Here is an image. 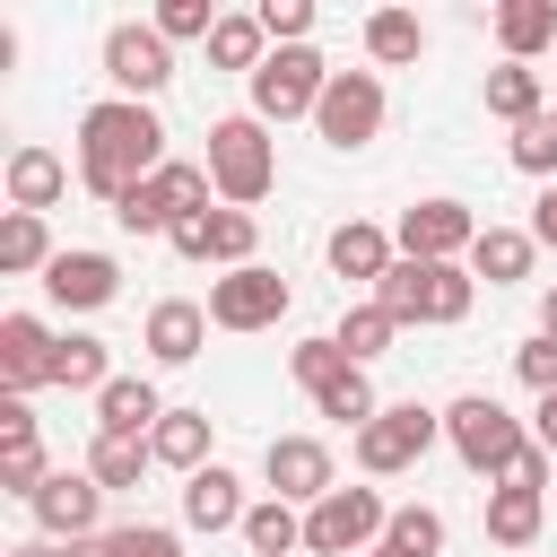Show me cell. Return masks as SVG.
<instances>
[{
	"mask_svg": "<svg viewBox=\"0 0 557 557\" xmlns=\"http://www.w3.org/2000/svg\"><path fill=\"white\" fill-rule=\"evenodd\" d=\"M157 165H165V122H157L148 104L104 96V104L78 113V183H87L104 209H122Z\"/></svg>",
	"mask_w": 557,
	"mask_h": 557,
	"instance_id": "6da1fadb",
	"label": "cell"
},
{
	"mask_svg": "<svg viewBox=\"0 0 557 557\" xmlns=\"http://www.w3.org/2000/svg\"><path fill=\"white\" fill-rule=\"evenodd\" d=\"M209 183H218V200L226 209H252L270 183H278V148H270V122H252V113H226V122H209Z\"/></svg>",
	"mask_w": 557,
	"mask_h": 557,
	"instance_id": "7a4b0ae2",
	"label": "cell"
},
{
	"mask_svg": "<svg viewBox=\"0 0 557 557\" xmlns=\"http://www.w3.org/2000/svg\"><path fill=\"white\" fill-rule=\"evenodd\" d=\"M470 296H479V278H470L461 261H392L383 287H374V305H383L392 322H461Z\"/></svg>",
	"mask_w": 557,
	"mask_h": 557,
	"instance_id": "3957f363",
	"label": "cell"
},
{
	"mask_svg": "<svg viewBox=\"0 0 557 557\" xmlns=\"http://www.w3.org/2000/svg\"><path fill=\"white\" fill-rule=\"evenodd\" d=\"M444 444L461 453V470H479V479H505V470H513V453H522L531 435L513 426V409H505L496 392H461V400L444 409Z\"/></svg>",
	"mask_w": 557,
	"mask_h": 557,
	"instance_id": "277c9868",
	"label": "cell"
},
{
	"mask_svg": "<svg viewBox=\"0 0 557 557\" xmlns=\"http://www.w3.org/2000/svg\"><path fill=\"white\" fill-rule=\"evenodd\" d=\"M392 505L374 487H331L322 505H305V548L313 557H348V548H383Z\"/></svg>",
	"mask_w": 557,
	"mask_h": 557,
	"instance_id": "5b68a950",
	"label": "cell"
},
{
	"mask_svg": "<svg viewBox=\"0 0 557 557\" xmlns=\"http://www.w3.org/2000/svg\"><path fill=\"white\" fill-rule=\"evenodd\" d=\"M322 87H331V61L313 44H287L252 70V122H296V113L322 104Z\"/></svg>",
	"mask_w": 557,
	"mask_h": 557,
	"instance_id": "8992f818",
	"label": "cell"
},
{
	"mask_svg": "<svg viewBox=\"0 0 557 557\" xmlns=\"http://www.w3.org/2000/svg\"><path fill=\"white\" fill-rule=\"evenodd\" d=\"M435 435H444V409H426V400H392L374 426H357V470H366V479H392V470H409Z\"/></svg>",
	"mask_w": 557,
	"mask_h": 557,
	"instance_id": "52a82bcc",
	"label": "cell"
},
{
	"mask_svg": "<svg viewBox=\"0 0 557 557\" xmlns=\"http://www.w3.org/2000/svg\"><path fill=\"white\" fill-rule=\"evenodd\" d=\"M313 131H322L331 148H366V139L383 131V78H374V70H331V87H322V104H313Z\"/></svg>",
	"mask_w": 557,
	"mask_h": 557,
	"instance_id": "ba28073f",
	"label": "cell"
},
{
	"mask_svg": "<svg viewBox=\"0 0 557 557\" xmlns=\"http://www.w3.org/2000/svg\"><path fill=\"white\" fill-rule=\"evenodd\" d=\"M287 313V278L278 270H226V278H209V322L218 331H270Z\"/></svg>",
	"mask_w": 557,
	"mask_h": 557,
	"instance_id": "9c48e42d",
	"label": "cell"
},
{
	"mask_svg": "<svg viewBox=\"0 0 557 557\" xmlns=\"http://www.w3.org/2000/svg\"><path fill=\"white\" fill-rule=\"evenodd\" d=\"M261 479H270V496H278V505H322V496L339 487V479H331V444H322V435H270Z\"/></svg>",
	"mask_w": 557,
	"mask_h": 557,
	"instance_id": "30bf717a",
	"label": "cell"
},
{
	"mask_svg": "<svg viewBox=\"0 0 557 557\" xmlns=\"http://www.w3.org/2000/svg\"><path fill=\"white\" fill-rule=\"evenodd\" d=\"M35 522H44V540H61V548H78V540H96V513H104V487L87 479V470H52L44 487H35V505H26Z\"/></svg>",
	"mask_w": 557,
	"mask_h": 557,
	"instance_id": "8fae6325",
	"label": "cell"
},
{
	"mask_svg": "<svg viewBox=\"0 0 557 557\" xmlns=\"http://www.w3.org/2000/svg\"><path fill=\"white\" fill-rule=\"evenodd\" d=\"M104 78H113L131 104H148V96L174 78V52H165V35H157V26H113V35H104Z\"/></svg>",
	"mask_w": 557,
	"mask_h": 557,
	"instance_id": "7c38bea8",
	"label": "cell"
},
{
	"mask_svg": "<svg viewBox=\"0 0 557 557\" xmlns=\"http://www.w3.org/2000/svg\"><path fill=\"white\" fill-rule=\"evenodd\" d=\"M479 244V218L461 200H409L400 209V261H453Z\"/></svg>",
	"mask_w": 557,
	"mask_h": 557,
	"instance_id": "4fadbf2b",
	"label": "cell"
},
{
	"mask_svg": "<svg viewBox=\"0 0 557 557\" xmlns=\"http://www.w3.org/2000/svg\"><path fill=\"white\" fill-rule=\"evenodd\" d=\"M52 348H61V339H52L35 313H0V392H17V400L44 392V383H52Z\"/></svg>",
	"mask_w": 557,
	"mask_h": 557,
	"instance_id": "5bb4252c",
	"label": "cell"
},
{
	"mask_svg": "<svg viewBox=\"0 0 557 557\" xmlns=\"http://www.w3.org/2000/svg\"><path fill=\"white\" fill-rule=\"evenodd\" d=\"M44 296H52V305H70V313H96V305H113V296H122V270H113V252H52Z\"/></svg>",
	"mask_w": 557,
	"mask_h": 557,
	"instance_id": "9a60e30c",
	"label": "cell"
},
{
	"mask_svg": "<svg viewBox=\"0 0 557 557\" xmlns=\"http://www.w3.org/2000/svg\"><path fill=\"white\" fill-rule=\"evenodd\" d=\"M244 513H252V505H244V479H235L226 461H209V470L183 479V522H191V531H244Z\"/></svg>",
	"mask_w": 557,
	"mask_h": 557,
	"instance_id": "2e32d148",
	"label": "cell"
},
{
	"mask_svg": "<svg viewBox=\"0 0 557 557\" xmlns=\"http://www.w3.org/2000/svg\"><path fill=\"white\" fill-rule=\"evenodd\" d=\"M200 339H209V305H191V296L148 305V357H157V366H191Z\"/></svg>",
	"mask_w": 557,
	"mask_h": 557,
	"instance_id": "e0dca14e",
	"label": "cell"
},
{
	"mask_svg": "<svg viewBox=\"0 0 557 557\" xmlns=\"http://www.w3.org/2000/svg\"><path fill=\"white\" fill-rule=\"evenodd\" d=\"M157 418H165V400L148 374H113L96 392V435H157Z\"/></svg>",
	"mask_w": 557,
	"mask_h": 557,
	"instance_id": "ac0fdd59",
	"label": "cell"
},
{
	"mask_svg": "<svg viewBox=\"0 0 557 557\" xmlns=\"http://www.w3.org/2000/svg\"><path fill=\"white\" fill-rule=\"evenodd\" d=\"M61 191H70V165H61L52 148H9V209L44 218V209H52Z\"/></svg>",
	"mask_w": 557,
	"mask_h": 557,
	"instance_id": "d6986e66",
	"label": "cell"
},
{
	"mask_svg": "<svg viewBox=\"0 0 557 557\" xmlns=\"http://www.w3.org/2000/svg\"><path fill=\"white\" fill-rule=\"evenodd\" d=\"M400 252H392V235L383 226H366V218H348V226H331V270L339 278H366V287H383V270H392Z\"/></svg>",
	"mask_w": 557,
	"mask_h": 557,
	"instance_id": "ffe728a7",
	"label": "cell"
},
{
	"mask_svg": "<svg viewBox=\"0 0 557 557\" xmlns=\"http://www.w3.org/2000/svg\"><path fill=\"white\" fill-rule=\"evenodd\" d=\"M531 226H479V244H470V278H487V287H513V278H531Z\"/></svg>",
	"mask_w": 557,
	"mask_h": 557,
	"instance_id": "44dd1931",
	"label": "cell"
},
{
	"mask_svg": "<svg viewBox=\"0 0 557 557\" xmlns=\"http://www.w3.org/2000/svg\"><path fill=\"white\" fill-rule=\"evenodd\" d=\"M305 400H313L322 418H339V426H374V418H383V400H374V383H366V366H357V357H348V366H331Z\"/></svg>",
	"mask_w": 557,
	"mask_h": 557,
	"instance_id": "7402d4cb",
	"label": "cell"
},
{
	"mask_svg": "<svg viewBox=\"0 0 557 557\" xmlns=\"http://www.w3.org/2000/svg\"><path fill=\"white\" fill-rule=\"evenodd\" d=\"M148 453L165 461V470H209V409H165L157 418V435H148Z\"/></svg>",
	"mask_w": 557,
	"mask_h": 557,
	"instance_id": "603a6c76",
	"label": "cell"
},
{
	"mask_svg": "<svg viewBox=\"0 0 557 557\" xmlns=\"http://www.w3.org/2000/svg\"><path fill=\"white\" fill-rule=\"evenodd\" d=\"M496 44H505V61L548 52V44H557V0H505V9H496Z\"/></svg>",
	"mask_w": 557,
	"mask_h": 557,
	"instance_id": "cb8c5ba5",
	"label": "cell"
},
{
	"mask_svg": "<svg viewBox=\"0 0 557 557\" xmlns=\"http://www.w3.org/2000/svg\"><path fill=\"white\" fill-rule=\"evenodd\" d=\"M487 113L513 122V131L540 122V70H531V61H496V70H487Z\"/></svg>",
	"mask_w": 557,
	"mask_h": 557,
	"instance_id": "d4e9b609",
	"label": "cell"
},
{
	"mask_svg": "<svg viewBox=\"0 0 557 557\" xmlns=\"http://www.w3.org/2000/svg\"><path fill=\"white\" fill-rule=\"evenodd\" d=\"M52 383H61V392H104V383H113V357H104V339H87V331H61V348H52Z\"/></svg>",
	"mask_w": 557,
	"mask_h": 557,
	"instance_id": "484cf974",
	"label": "cell"
},
{
	"mask_svg": "<svg viewBox=\"0 0 557 557\" xmlns=\"http://www.w3.org/2000/svg\"><path fill=\"white\" fill-rule=\"evenodd\" d=\"M44 479H52V470H44V444H35V418H26V426H0V487L35 505V487H44Z\"/></svg>",
	"mask_w": 557,
	"mask_h": 557,
	"instance_id": "4316f807",
	"label": "cell"
},
{
	"mask_svg": "<svg viewBox=\"0 0 557 557\" xmlns=\"http://www.w3.org/2000/svg\"><path fill=\"white\" fill-rule=\"evenodd\" d=\"M244 540H252V557H296V548H305V513L278 505V496H261V505L244 513Z\"/></svg>",
	"mask_w": 557,
	"mask_h": 557,
	"instance_id": "83f0119b",
	"label": "cell"
},
{
	"mask_svg": "<svg viewBox=\"0 0 557 557\" xmlns=\"http://www.w3.org/2000/svg\"><path fill=\"white\" fill-rule=\"evenodd\" d=\"M0 270H9V278L52 270V235H44V218H26V209H9V218H0Z\"/></svg>",
	"mask_w": 557,
	"mask_h": 557,
	"instance_id": "f1b7e54d",
	"label": "cell"
},
{
	"mask_svg": "<svg viewBox=\"0 0 557 557\" xmlns=\"http://www.w3.org/2000/svg\"><path fill=\"white\" fill-rule=\"evenodd\" d=\"M157 453H148V435H96V453H87V479L96 487H139V470H148Z\"/></svg>",
	"mask_w": 557,
	"mask_h": 557,
	"instance_id": "f546056e",
	"label": "cell"
},
{
	"mask_svg": "<svg viewBox=\"0 0 557 557\" xmlns=\"http://www.w3.org/2000/svg\"><path fill=\"white\" fill-rule=\"evenodd\" d=\"M487 540L496 548H531L540 540V496L531 487H496L487 496Z\"/></svg>",
	"mask_w": 557,
	"mask_h": 557,
	"instance_id": "4dcf8cb0",
	"label": "cell"
},
{
	"mask_svg": "<svg viewBox=\"0 0 557 557\" xmlns=\"http://www.w3.org/2000/svg\"><path fill=\"white\" fill-rule=\"evenodd\" d=\"M261 44H270V35H261V17H218V35H209V61H218V70H244V78H252V70L270 61Z\"/></svg>",
	"mask_w": 557,
	"mask_h": 557,
	"instance_id": "1f68e13d",
	"label": "cell"
},
{
	"mask_svg": "<svg viewBox=\"0 0 557 557\" xmlns=\"http://www.w3.org/2000/svg\"><path fill=\"white\" fill-rule=\"evenodd\" d=\"M366 52H374V61H418V52H426V26H418L409 9H374V17H366Z\"/></svg>",
	"mask_w": 557,
	"mask_h": 557,
	"instance_id": "d6a6232c",
	"label": "cell"
},
{
	"mask_svg": "<svg viewBox=\"0 0 557 557\" xmlns=\"http://www.w3.org/2000/svg\"><path fill=\"white\" fill-rule=\"evenodd\" d=\"M252 244H261L252 209H209V261H226V270H252Z\"/></svg>",
	"mask_w": 557,
	"mask_h": 557,
	"instance_id": "836d02e7",
	"label": "cell"
},
{
	"mask_svg": "<svg viewBox=\"0 0 557 557\" xmlns=\"http://www.w3.org/2000/svg\"><path fill=\"white\" fill-rule=\"evenodd\" d=\"M392 331H400V322H392V313H383V305H348V313H339V331H331V339H339V348H348V357H357V366H366V357H383V348H392Z\"/></svg>",
	"mask_w": 557,
	"mask_h": 557,
	"instance_id": "e575fe53",
	"label": "cell"
},
{
	"mask_svg": "<svg viewBox=\"0 0 557 557\" xmlns=\"http://www.w3.org/2000/svg\"><path fill=\"white\" fill-rule=\"evenodd\" d=\"M87 557H183V540H174L165 522H122V531L87 540Z\"/></svg>",
	"mask_w": 557,
	"mask_h": 557,
	"instance_id": "d590c367",
	"label": "cell"
},
{
	"mask_svg": "<svg viewBox=\"0 0 557 557\" xmlns=\"http://www.w3.org/2000/svg\"><path fill=\"white\" fill-rule=\"evenodd\" d=\"M148 26H157L165 44H209V35H218V9H209V0H165Z\"/></svg>",
	"mask_w": 557,
	"mask_h": 557,
	"instance_id": "8d00e7d4",
	"label": "cell"
},
{
	"mask_svg": "<svg viewBox=\"0 0 557 557\" xmlns=\"http://www.w3.org/2000/svg\"><path fill=\"white\" fill-rule=\"evenodd\" d=\"M383 540H392V548H409V557H435V548H444V513H435V505H400Z\"/></svg>",
	"mask_w": 557,
	"mask_h": 557,
	"instance_id": "74e56055",
	"label": "cell"
},
{
	"mask_svg": "<svg viewBox=\"0 0 557 557\" xmlns=\"http://www.w3.org/2000/svg\"><path fill=\"white\" fill-rule=\"evenodd\" d=\"M252 17H261V35H270V44H278V52H287V44H305V35H313V0H261V9H252Z\"/></svg>",
	"mask_w": 557,
	"mask_h": 557,
	"instance_id": "f35d334b",
	"label": "cell"
},
{
	"mask_svg": "<svg viewBox=\"0 0 557 557\" xmlns=\"http://www.w3.org/2000/svg\"><path fill=\"white\" fill-rule=\"evenodd\" d=\"M513 165L522 174H557V113H540V122L513 131Z\"/></svg>",
	"mask_w": 557,
	"mask_h": 557,
	"instance_id": "ab89813d",
	"label": "cell"
},
{
	"mask_svg": "<svg viewBox=\"0 0 557 557\" xmlns=\"http://www.w3.org/2000/svg\"><path fill=\"white\" fill-rule=\"evenodd\" d=\"M331 366H348V348H339V339H296V348H287V374H296L305 392H313Z\"/></svg>",
	"mask_w": 557,
	"mask_h": 557,
	"instance_id": "60d3db41",
	"label": "cell"
},
{
	"mask_svg": "<svg viewBox=\"0 0 557 557\" xmlns=\"http://www.w3.org/2000/svg\"><path fill=\"white\" fill-rule=\"evenodd\" d=\"M513 374H522L531 392H557V339H548V331L522 339V348H513Z\"/></svg>",
	"mask_w": 557,
	"mask_h": 557,
	"instance_id": "b9f144b4",
	"label": "cell"
},
{
	"mask_svg": "<svg viewBox=\"0 0 557 557\" xmlns=\"http://www.w3.org/2000/svg\"><path fill=\"white\" fill-rule=\"evenodd\" d=\"M548 461H557V453H540V444H522V453H513V470H505L496 487H531V496H540V487H548Z\"/></svg>",
	"mask_w": 557,
	"mask_h": 557,
	"instance_id": "7bdbcfd3",
	"label": "cell"
},
{
	"mask_svg": "<svg viewBox=\"0 0 557 557\" xmlns=\"http://www.w3.org/2000/svg\"><path fill=\"white\" fill-rule=\"evenodd\" d=\"M165 244H174V252H183V261H209V218H183V226H174V235H165Z\"/></svg>",
	"mask_w": 557,
	"mask_h": 557,
	"instance_id": "ee69618b",
	"label": "cell"
},
{
	"mask_svg": "<svg viewBox=\"0 0 557 557\" xmlns=\"http://www.w3.org/2000/svg\"><path fill=\"white\" fill-rule=\"evenodd\" d=\"M531 444L557 453V392H540V418H531Z\"/></svg>",
	"mask_w": 557,
	"mask_h": 557,
	"instance_id": "f6af8a7d",
	"label": "cell"
},
{
	"mask_svg": "<svg viewBox=\"0 0 557 557\" xmlns=\"http://www.w3.org/2000/svg\"><path fill=\"white\" fill-rule=\"evenodd\" d=\"M531 244H557V183H548L540 209H531Z\"/></svg>",
	"mask_w": 557,
	"mask_h": 557,
	"instance_id": "bcb514c9",
	"label": "cell"
},
{
	"mask_svg": "<svg viewBox=\"0 0 557 557\" xmlns=\"http://www.w3.org/2000/svg\"><path fill=\"white\" fill-rule=\"evenodd\" d=\"M9 557H87V540H78V548H61V540H26V548H9Z\"/></svg>",
	"mask_w": 557,
	"mask_h": 557,
	"instance_id": "7dc6e473",
	"label": "cell"
},
{
	"mask_svg": "<svg viewBox=\"0 0 557 557\" xmlns=\"http://www.w3.org/2000/svg\"><path fill=\"white\" fill-rule=\"evenodd\" d=\"M540 331H548V339H557V287H548V296H540Z\"/></svg>",
	"mask_w": 557,
	"mask_h": 557,
	"instance_id": "c3c4849f",
	"label": "cell"
},
{
	"mask_svg": "<svg viewBox=\"0 0 557 557\" xmlns=\"http://www.w3.org/2000/svg\"><path fill=\"white\" fill-rule=\"evenodd\" d=\"M374 557H409V548H392V540H383V548H374Z\"/></svg>",
	"mask_w": 557,
	"mask_h": 557,
	"instance_id": "681fc988",
	"label": "cell"
}]
</instances>
